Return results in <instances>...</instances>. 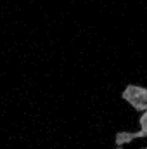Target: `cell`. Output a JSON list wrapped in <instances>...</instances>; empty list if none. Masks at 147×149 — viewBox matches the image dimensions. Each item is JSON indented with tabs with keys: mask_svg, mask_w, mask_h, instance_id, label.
Wrapping results in <instances>:
<instances>
[{
	"mask_svg": "<svg viewBox=\"0 0 147 149\" xmlns=\"http://www.w3.org/2000/svg\"><path fill=\"white\" fill-rule=\"evenodd\" d=\"M121 99L128 102L135 111H147V87L128 83L121 92Z\"/></svg>",
	"mask_w": 147,
	"mask_h": 149,
	"instance_id": "6da1fadb",
	"label": "cell"
},
{
	"mask_svg": "<svg viewBox=\"0 0 147 149\" xmlns=\"http://www.w3.org/2000/svg\"><path fill=\"white\" fill-rule=\"evenodd\" d=\"M114 149H123V148H114Z\"/></svg>",
	"mask_w": 147,
	"mask_h": 149,
	"instance_id": "7a4b0ae2",
	"label": "cell"
},
{
	"mask_svg": "<svg viewBox=\"0 0 147 149\" xmlns=\"http://www.w3.org/2000/svg\"><path fill=\"white\" fill-rule=\"evenodd\" d=\"M142 149H147V148H142Z\"/></svg>",
	"mask_w": 147,
	"mask_h": 149,
	"instance_id": "3957f363",
	"label": "cell"
}]
</instances>
